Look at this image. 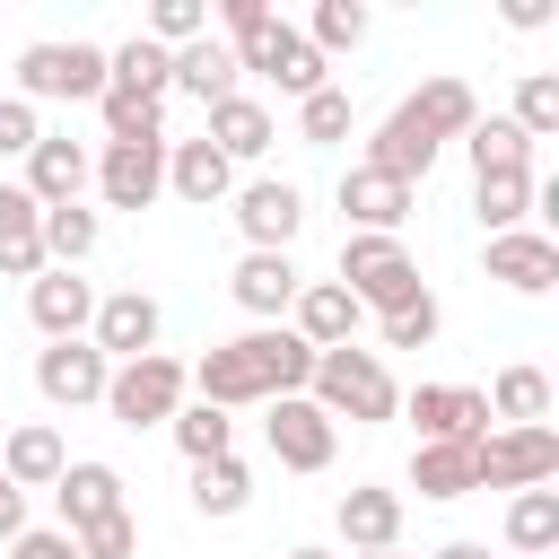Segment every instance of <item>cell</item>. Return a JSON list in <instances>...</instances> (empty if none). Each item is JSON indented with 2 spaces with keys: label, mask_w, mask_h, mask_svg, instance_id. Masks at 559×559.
<instances>
[{
  "label": "cell",
  "mask_w": 559,
  "mask_h": 559,
  "mask_svg": "<svg viewBox=\"0 0 559 559\" xmlns=\"http://www.w3.org/2000/svg\"><path fill=\"white\" fill-rule=\"evenodd\" d=\"M105 87H114V96H140V105H166V87H175V52H157L148 35H131V44L105 52Z\"/></svg>",
  "instance_id": "484cf974"
},
{
  "label": "cell",
  "mask_w": 559,
  "mask_h": 559,
  "mask_svg": "<svg viewBox=\"0 0 559 559\" xmlns=\"http://www.w3.org/2000/svg\"><path fill=\"white\" fill-rule=\"evenodd\" d=\"M297 140H306V148H341V140H349V87H314V96L297 105Z\"/></svg>",
  "instance_id": "f35d334b"
},
{
  "label": "cell",
  "mask_w": 559,
  "mask_h": 559,
  "mask_svg": "<svg viewBox=\"0 0 559 559\" xmlns=\"http://www.w3.org/2000/svg\"><path fill=\"white\" fill-rule=\"evenodd\" d=\"M402 411H411L419 445H480V437H489L480 384H419V393H402Z\"/></svg>",
  "instance_id": "9c48e42d"
},
{
  "label": "cell",
  "mask_w": 559,
  "mask_h": 559,
  "mask_svg": "<svg viewBox=\"0 0 559 559\" xmlns=\"http://www.w3.org/2000/svg\"><path fill=\"white\" fill-rule=\"evenodd\" d=\"M79 542V559H131L140 550V524H131V507L122 515H105V524H87V533H70Z\"/></svg>",
  "instance_id": "7bdbcfd3"
},
{
  "label": "cell",
  "mask_w": 559,
  "mask_h": 559,
  "mask_svg": "<svg viewBox=\"0 0 559 559\" xmlns=\"http://www.w3.org/2000/svg\"><path fill=\"white\" fill-rule=\"evenodd\" d=\"M26 314H35L44 341H87V323H96V288H87L79 271H35V280H26Z\"/></svg>",
  "instance_id": "5bb4252c"
},
{
  "label": "cell",
  "mask_w": 559,
  "mask_h": 559,
  "mask_svg": "<svg viewBox=\"0 0 559 559\" xmlns=\"http://www.w3.org/2000/svg\"><path fill=\"white\" fill-rule=\"evenodd\" d=\"M236 227H245V253H288V236L306 227V192L288 175H262L236 192Z\"/></svg>",
  "instance_id": "8fae6325"
},
{
  "label": "cell",
  "mask_w": 559,
  "mask_h": 559,
  "mask_svg": "<svg viewBox=\"0 0 559 559\" xmlns=\"http://www.w3.org/2000/svg\"><path fill=\"white\" fill-rule=\"evenodd\" d=\"M288 559H332V550H288Z\"/></svg>",
  "instance_id": "f907efd6"
},
{
  "label": "cell",
  "mask_w": 559,
  "mask_h": 559,
  "mask_svg": "<svg viewBox=\"0 0 559 559\" xmlns=\"http://www.w3.org/2000/svg\"><path fill=\"white\" fill-rule=\"evenodd\" d=\"M262 17H271V0H218V26H227L218 44H236V35H253Z\"/></svg>",
  "instance_id": "7dc6e473"
},
{
  "label": "cell",
  "mask_w": 559,
  "mask_h": 559,
  "mask_svg": "<svg viewBox=\"0 0 559 559\" xmlns=\"http://www.w3.org/2000/svg\"><path fill=\"white\" fill-rule=\"evenodd\" d=\"M96 236H105V218L96 210H44V271H79L87 253H96Z\"/></svg>",
  "instance_id": "836d02e7"
},
{
  "label": "cell",
  "mask_w": 559,
  "mask_h": 559,
  "mask_svg": "<svg viewBox=\"0 0 559 559\" xmlns=\"http://www.w3.org/2000/svg\"><path fill=\"white\" fill-rule=\"evenodd\" d=\"M96 114H105V148H148V140H166V105H140V96H96Z\"/></svg>",
  "instance_id": "74e56055"
},
{
  "label": "cell",
  "mask_w": 559,
  "mask_h": 559,
  "mask_svg": "<svg viewBox=\"0 0 559 559\" xmlns=\"http://www.w3.org/2000/svg\"><path fill=\"white\" fill-rule=\"evenodd\" d=\"M341 288L358 306H376V314H402L411 297H428L419 262L402 253V236H341Z\"/></svg>",
  "instance_id": "277c9868"
},
{
  "label": "cell",
  "mask_w": 559,
  "mask_h": 559,
  "mask_svg": "<svg viewBox=\"0 0 559 559\" xmlns=\"http://www.w3.org/2000/svg\"><path fill=\"white\" fill-rule=\"evenodd\" d=\"M358 166H376V175H393V183H411V192H419V175L437 166V140L411 122V105H393V114L376 122V140H367V157H358Z\"/></svg>",
  "instance_id": "d6986e66"
},
{
  "label": "cell",
  "mask_w": 559,
  "mask_h": 559,
  "mask_svg": "<svg viewBox=\"0 0 559 559\" xmlns=\"http://www.w3.org/2000/svg\"><path fill=\"white\" fill-rule=\"evenodd\" d=\"M52 498H61V533H87V524H105V515H122V472L114 463H61V480H52Z\"/></svg>",
  "instance_id": "ac0fdd59"
},
{
  "label": "cell",
  "mask_w": 559,
  "mask_h": 559,
  "mask_svg": "<svg viewBox=\"0 0 559 559\" xmlns=\"http://www.w3.org/2000/svg\"><path fill=\"white\" fill-rule=\"evenodd\" d=\"M192 376V393L210 402V411H245V402H280V393H306V376H314V349L288 332V323H253V332H236V341H218L201 367H183Z\"/></svg>",
  "instance_id": "6da1fadb"
},
{
  "label": "cell",
  "mask_w": 559,
  "mask_h": 559,
  "mask_svg": "<svg viewBox=\"0 0 559 559\" xmlns=\"http://www.w3.org/2000/svg\"><path fill=\"white\" fill-rule=\"evenodd\" d=\"M341 542L358 550H402V489H341Z\"/></svg>",
  "instance_id": "d4e9b609"
},
{
  "label": "cell",
  "mask_w": 559,
  "mask_h": 559,
  "mask_svg": "<svg viewBox=\"0 0 559 559\" xmlns=\"http://www.w3.org/2000/svg\"><path fill=\"white\" fill-rule=\"evenodd\" d=\"M166 192L192 201V210H210V201L236 192V166H227L210 140H166Z\"/></svg>",
  "instance_id": "7402d4cb"
},
{
  "label": "cell",
  "mask_w": 559,
  "mask_h": 559,
  "mask_svg": "<svg viewBox=\"0 0 559 559\" xmlns=\"http://www.w3.org/2000/svg\"><path fill=\"white\" fill-rule=\"evenodd\" d=\"M524 140H550L559 131V79L550 70H524V87H515V114H507Z\"/></svg>",
  "instance_id": "60d3db41"
},
{
  "label": "cell",
  "mask_w": 559,
  "mask_h": 559,
  "mask_svg": "<svg viewBox=\"0 0 559 559\" xmlns=\"http://www.w3.org/2000/svg\"><path fill=\"white\" fill-rule=\"evenodd\" d=\"M157 323H166V314H157V297H148V288H114V297H96L87 341L122 367V358H148V349H157Z\"/></svg>",
  "instance_id": "4fadbf2b"
},
{
  "label": "cell",
  "mask_w": 559,
  "mask_h": 559,
  "mask_svg": "<svg viewBox=\"0 0 559 559\" xmlns=\"http://www.w3.org/2000/svg\"><path fill=\"white\" fill-rule=\"evenodd\" d=\"M227 52H236V70H253V79H271V87H280V96H297V105H306L314 87H332V70H323V52H314V44H306V35L288 26V17H262V26H253V35H236Z\"/></svg>",
  "instance_id": "3957f363"
},
{
  "label": "cell",
  "mask_w": 559,
  "mask_h": 559,
  "mask_svg": "<svg viewBox=\"0 0 559 559\" xmlns=\"http://www.w3.org/2000/svg\"><path fill=\"white\" fill-rule=\"evenodd\" d=\"M306 402L341 428V419H358V428H376V419H393L402 411V384L384 376V358L376 349H314V376H306Z\"/></svg>",
  "instance_id": "7a4b0ae2"
},
{
  "label": "cell",
  "mask_w": 559,
  "mask_h": 559,
  "mask_svg": "<svg viewBox=\"0 0 559 559\" xmlns=\"http://www.w3.org/2000/svg\"><path fill=\"white\" fill-rule=\"evenodd\" d=\"M192 507H201V515H245V507H253V472H245L236 454L192 463Z\"/></svg>",
  "instance_id": "8d00e7d4"
},
{
  "label": "cell",
  "mask_w": 559,
  "mask_h": 559,
  "mask_svg": "<svg viewBox=\"0 0 559 559\" xmlns=\"http://www.w3.org/2000/svg\"><path fill=\"white\" fill-rule=\"evenodd\" d=\"M96 192H105V210H148V201L166 192V140H148V148H105V157H96Z\"/></svg>",
  "instance_id": "2e32d148"
},
{
  "label": "cell",
  "mask_w": 559,
  "mask_h": 559,
  "mask_svg": "<svg viewBox=\"0 0 559 559\" xmlns=\"http://www.w3.org/2000/svg\"><path fill=\"white\" fill-rule=\"evenodd\" d=\"M166 428H175L183 463H218V454H236V419H227V411H210V402H183Z\"/></svg>",
  "instance_id": "e575fe53"
},
{
  "label": "cell",
  "mask_w": 559,
  "mask_h": 559,
  "mask_svg": "<svg viewBox=\"0 0 559 559\" xmlns=\"http://www.w3.org/2000/svg\"><path fill=\"white\" fill-rule=\"evenodd\" d=\"M35 271H44V210L17 183H0V280H35Z\"/></svg>",
  "instance_id": "83f0119b"
},
{
  "label": "cell",
  "mask_w": 559,
  "mask_h": 559,
  "mask_svg": "<svg viewBox=\"0 0 559 559\" xmlns=\"http://www.w3.org/2000/svg\"><path fill=\"white\" fill-rule=\"evenodd\" d=\"M288 314H297L288 332H297L306 349H349V341H358V314H367V306H358V297H349L341 280H306Z\"/></svg>",
  "instance_id": "9a60e30c"
},
{
  "label": "cell",
  "mask_w": 559,
  "mask_h": 559,
  "mask_svg": "<svg viewBox=\"0 0 559 559\" xmlns=\"http://www.w3.org/2000/svg\"><path fill=\"white\" fill-rule=\"evenodd\" d=\"M489 280H498V288H515V297H550V288H559V245H550V236H533V227L489 236Z\"/></svg>",
  "instance_id": "e0dca14e"
},
{
  "label": "cell",
  "mask_w": 559,
  "mask_h": 559,
  "mask_svg": "<svg viewBox=\"0 0 559 559\" xmlns=\"http://www.w3.org/2000/svg\"><path fill=\"white\" fill-rule=\"evenodd\" d=\"M411 489L419 498H472L480 480H472V445H419L411 454Z\"/></svg>",
  "instance_id": "d590c367"
},
{
  "label": "cell",
  "mask_w": 559,
  "mask_h": 559,
  "mask_svg": "<svg viewBox=\"0 0 559 559\" xmlns=\"http://www.w3.org/2000/svg\"><path fill=\"white\" fill-rule=\"evenodd\" d=\"M437 341V297H411L402 314H384V349H428Z\"/></svg>",
  "instance_id": "ee69618b"
},
{
  "label": "cell",
  "mask_w": 559,
  "mask_h": 559,
  "mask_svg": "<svg viewBox=\"0 0 559 559\" xmlns=\"http://www.w3.org/2000/svg\"><path fill=\"white\" fill-rule=\"evenodd\" d=\"M507 550L515 559H559V489H515L507 498Z\"/></svg>",
  "instance_id": "f546056e"
},
{
  "label": "cell",
  "mask_w": 559,
  "mask_h": 559,
  "mask_svg": "<svg viewBox=\"0 0 559 559\" xmlns=\"http://www.w3.org/2000/svg\"><path fill=\"white\" fill-rule=\"evenodd\" d=\"M463 148H472V175H533V140H524L507 114H480V122L463 131Z\"/></svg>",
  "instance_id": "1f68e13d"
},
{
  "label": "cell",
  "mask_w": 559,
  "mask_h": 559,
  "mask_svg": "<svg viewBox=\"0 0 559 559\" xmlns=\"http://www.w3.org/2000/svg\"><path fill=\"white\" fill-rule=\"evenodd\" d=\"M44 140V122H35V105L26 96H0V157H26Z\"/></svg>",
  "instance_id": "f6af8a7d"
},
{
  "label": "cell",
  "mask_w": 559,
  "mask_h": 559,
  "mask_svg": "<svg viewBox=\"0 0 559 559\" xmlns=\"http://www.w3.org/2000/svg\"><path fill=\"white\" fill-rule=\"evenodd\" d=\"M472 480L480 489H550L559 480V428H489L472 445Z\"/></svg>",
  "instance_id": "8992f818"
},
{
  "label": "cell",
  "mask_w": 559,
  "mask_h": 559,
  "mask_svg": "<svg viewBox=\"0 0 559 559\" xmlns=\"http://www.w3.org/2000/svg\"><path fill=\"white\" fill-rule=\"evenodd\" d=\"M402 105H411V122H419V131H428L437 148H445V140H463V131L480 122V96H472L463 79H419V87H411Z\"/></svg>",
  "instance_id": "4316f807"
},
{
  "label": "cell",
  "mask_w": 559,
  "mask_h": 559,
  "mask_svg": "<svg viewBox=\"0 0 559 559\" xmlns=\"http://www.w3.org/2000/svg\"><path fill=\"white\" fill-rule=\"evenodd\" d=\"M9 559H79V542H70V533H35V524H26V533L9 542Z\"/></svg>",
  "instance_id": "bcb514c9"
},
{
  "label": "cell",
  "mask_w": 559,
  "mask_h": 559,
  "mask_svg": "<svg viewBox=\"0 0 559 559\" xmlns=\"http://www.w3.org/2000/svg\"><path fill=\"white\" fill-rule=\"evenodd\" d=\"M201 35H210V9H201V0H157V9H148V44H157V52H183V44H201Z\"/></svg>",
  "instance_id": "b9f144b4"
},
{
  "label": "cell",
  "mask_w": 559,
  "mask_h": 559,
  "mask_svg": "<svg viewBox=\"0 0 559 559\" xmlns=\"http://www.w3.org/2000/svg\"><path fill=\"white\" fill-rule=\"evenodd\" d=\"M533 201H542L533 175H472V210H480L489 236H515V227L533 218Z\"/></svg>",
  "instance_id": "d6a6232c"
},
{
  "label": "cell",
  "mask_w": 559,
  "mask_h": 559,
  "mask_svg": "<svg viewBox=\"0 0 559 559\" xmlns=\"http://www.w3.org/2000/svg\"><path fill=\"white\" fill-rule=\"evenodd\" d=\"M105 376H114V358H105L96 341H44V349H35V393H44L52 411L105 402Z\"/></svg>",
  "instance_id": "ba28073f"
},
{
  "label": "cell",
  "mask_w": 559,
  "mask_h": 559,
  "mask_svg": "<svg viewBox=\"0 0 559 559\" xmlns=\"http://www.w3.org/2000/svg\"><path fill=\"white\" fill-rule=\"evenodd\" d=\"M358 559H402V550H358Z\"/></svg>",
  "instance_id": "816d5d0a"
},
{
  "label": "cell",
  "mask_w": 559,
  "mask_h": 559,
  "mask_svg": "<svg viewBox=\"0 0 559 559\" xmlns=\"http://www.w3.org/2000/svg\"><path fill=\"white\" fill-rule=\"evenodd\" d=\"M201 140H210L227 166H245V157H262V148L280 140V122H271V105H262V96H245V87H236L227 105H210V131H201Z\"/></svg>",
  "instance_id": "44dd1931"
},
{
  "label": "cell",
  "mask_w": 559,
  "mask_h": 559,
  "mask_svg": "<svg viewBox=\"0 0 559 559\" xmlns=\"http://www.w3.org/2000/svg\"><path fill=\"white\" fill-rule=\"evenodd\" d=\"M437 559H489V542H445Z\"/></svg>",
  "instance_id": "681fc988"
},
{
  "label": "cell",
  "mask_w": 559,
  "mask_h": 559,
  "mask_svg": "<svg viewBox=\"0 0 559 559\" xmlns=\"http://www.w3.org/2000/svg\"><path fill=\"white\" fill-rule=\"evenodd\" d=\"M262 437H271V454H280V472H323L332 463V445H341V428L306 402V393H280V402H262Z\"/></svg>",
  "instance_id": "30bf717a"
},
{
  "label": "cell",
  "mask_w": 559,
  "mask_h": 559,
  "mask_svg": "<svg viewBox=\"0 0 559 559\" xmlns=\"http://www.w3.org/2000/svg\"><path fill=\"white\" fill-rule=\"evenodd\" d=\"M341 210H349V236H393L411 218V183H393L376 166H349L341 175Z\"/></svg>",
  "instance_id": "ffe728a7"
},
{
  "label": "cell",
  "mask_w": 559,
  "mask_h": 559,
  "mask_svg": "<svg viewBox=\"0 0 559 559\" xmlns=\"http://www.w3.org/2000/svg\"><path fill=\"white\" fill-rule=\"evenodd\" d=\"M61 428H44V419H26V428H0V480L9 489H52L61 480Z\"/></svg>",
  "instance_id": "603a6c76"
},
{
  "label": "cell",
  "mask_w": 559,
  "mask_h": 559,
  "mask_svg": "<svg viewBox=\"0 0 559 559\" xmlns=\"http://www.w3.org/2000/svg\"><path fill=\"white\" fill-rule=\"evenodd\" d=\"M480 402H489L498 428H542V419H550V376H542V367H498V384H489Z\"/></svg>",
  "instance_id": "4dcf8cb0"
},
{
  "label": "cell",
  "mask_w": 559,
  "mask_h": 559,
  "mask_svg": "<svg viewBox=\"0 0 559 559\" xmlns=\"http://www.w3.org/2000/svg\"><path fill=\"white\" fill-rule=\"evenodd\" d=\"M87 183H96V157H87L79 140H61V131H44V140L26 148V183H17V192H26L35 210H70V201H79Z\"/></svg>",
  "instance_id": "7c38bea8"
},
{
  "label": "cell",
  "mask_w": 559,
  "mask_h": 559,
  "mask_svg": "<svg viewBox=\"0 0 559 559\" xmlns=\"http://www.w3.org/2000/svg\"><path fill=\"white\" fill-rule=\"evenodd\" d=\"M17 96L26 105H44V96H105V44H26L17 52Z\"/></svg>",
  "instance_id": "52a82bcc"
},
{
  "label": "cell",
  "mask_w": 559,
  "mask_h": 559,
  "mask_svg": "<svg viewBox=\"0 0 559 559\" xmlns=\"http://www.w3.org/2000/svg\"><path fill=\"white\" fill-rule=\"evenodd\" d=\"M306 44H314V52H349V44H367V9H358V0H314Z\"/></svg>",
  "instance_id": "ab89813d"
},
{
  "label": "cell",
  "mask_w": 559,
  "mask_h": 559,
  "mask_svg": "<svg viewBox=\"0 0 559 559\" xmlns=\"http://www.w3.org/2000/svg\"><path fill=\"white\" fill-rule=\"evenodd\" d=\"M17 533H26V489L0 480V542H17Z\"/></svg>",
  "instance_id": "c3c4849f"
},
{
  "label": "cell",
  "mask_w": 559,
  "mask_h": 559,
  "mask_svg": "<svg viewBox=\"0 0 559 559\" xmlns=\"http://www.w3.org/2000/svg\"><path fill=\"white\" fill-rule=\"evenodd\" d=\"M183 393H192V376H183L166 349H148V358H122V367L105 376V411H114L122 428H166V419L183 411Z\"/></svg>",
  "instance_id": "5b68a950"
},
{
  "label": "cell",
  "mask_w": 559,
  "mask_h": 559,
  "mask_svg": "<svg viewBox=\"0 0 559 559\" xmlns=\"http://www.w3.org/2000/svg\"><path fill=\"white\" fill-rule=\"evenodd\" d=\"M227 288H236V306H245V314L280 323V314L297 306V288H306V280H297V262H288V253H245Z\"/></svg>",
  "instance_id": "cb8c5ba5"
},
{
  "label": "cell",
  "mask_w": 559,
  "mask_h": 559,
  "mask_svg": "<svg viewBox=\"0 0 559 559\" xmlns=\"http://www.w3.org/2000/svg\"><path fill=\"white\" fill-rule=\"evenodd\" d=\"M236 79H245V70H236V52H227L218 35H201V44H183V52H175V87H183V96H201V114H210V105H227V96H236Z\"/></svg>",
  "instance_id": "f1b7e54d"
}]
</instances>
